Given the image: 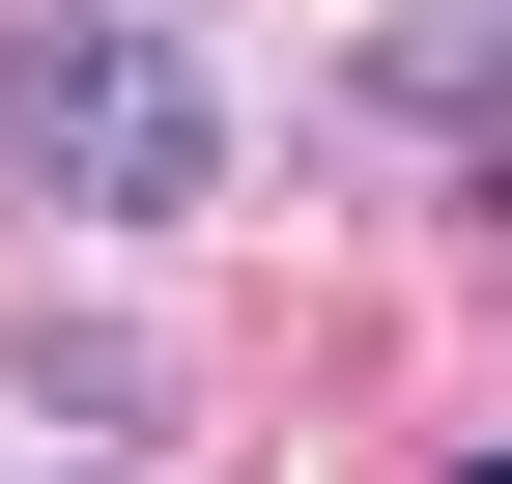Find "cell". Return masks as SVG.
Instances as JSON below:
<instances>
[{
	"instance_id": "obj_4",
	"label": "cell",
	"mask_w": 512,
	"mask_h": 484,
	"mask_svg": "<svg viewBox=\"0 0 512 484\" xmlns=\"http://www.w3.org/2000/svg\"><path fill=\"white\" fill-rule=\"evenodd\" d=\"M456 484H512V456H456Z\"/></svg>"
},
{
	"instance_id": "obj_2",
	"label": "cell",
	"mask_w": 512,
	"mask_h": 484,
	"mask_svg": "<svg viewBox=\"0 0 512 484\" xmlns=\"http://www.w3.org/2000/svg\"><path fill=\"white\" fill-rule=\"evenodd\" d=\"M370 114H399V143H484V171H512V0H484V29H370Z\"/></svg>"
},
{
	"instance_id": "obj_1",
	"label": "cell",
	"mask_w": 512,
	"mask_h": 484,
	"mask_svg": "<svg viewBox=\"0 0 512 484\" xmlns=\"http://www.w3.org/2000/svg\"><path fill=\"white\" fill-rule=\"evenodd\" d=\"M0 171H29L57 228H200V171H228V86L143 29V0H86V29H0Z\"/></svg>"
},
{
	"instance_id": "obj_3",
	"label": "cell",
	"mask_w": 512,
	"mask_h": 484,
	"mask_svg": "<svg viewBox=\"0 0 512 484\" xmlns=\"http://www.w3.org/2000/svg\"><path fill=\"white\" fill-rule=\"evenodd\" d=\"M143 29H200V0H143Z\"/></svg>"
}]
</instances>
